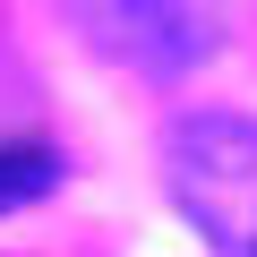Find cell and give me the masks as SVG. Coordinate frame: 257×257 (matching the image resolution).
<instances>
[{
    "instance_id": "obj_2",
    "label": "cell",
    "mask_w": 257,
    "mask_h": 257,
    "mask_svg": "<svg viewBox=\"0 0 257 257\" xmlns=\"http://www.w3.org/2000/svg\"><path fill=\"white\" fill-rule=\"evenodd\" d=\"M86 26H103L111 52L146 60V69H163V77L214 52V18H197V9H86Z\"/></svg>"
},
{
    "instance_id": "obj_1",
    "label": "cell",
    "mask_w": 257,
    "mask_h": 257,
    "mask_svg": "<svg viewBox=\"0 0 257 257\" xmlns=\"http://www.w3.org/2000/svg\"><path fill=\"white\" fill-rule=\"evenodd\" d=\"M172 197L231 257H257V120L197 111L172 128Z\"/></svg>"
},
{
    "instance_id": "obj_3",
    "label": "cell",
    "mask_w": 257,
    "mask_h": 257,
    "mask_svg": "<svg viewBox=\"0 0 257 257\" xmlns=\"http://www.w3.org/2000/svg\"><path fill=\"white\" fill-rule=\"evenodd\" d=\"M52 180H60V155L52 146H0V214H9V206H35Z\"/></svg>"
}]
</instances>
